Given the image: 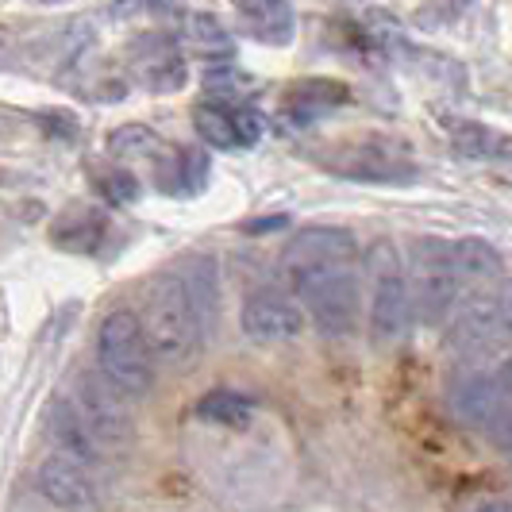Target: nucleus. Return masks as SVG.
Masks as SVG:
<instances>
[{
    "mask_svg": "<svg viewBox=\"0 0 512 512\" xmlns=\"http://www.w3.org/2000/svg\"><path fill=\"white\" fill-rule=\"evenodd\" d=\"M239 328L255 343H289V339L305 332V312L285 289L266 285V289H258L243 301Z\"/></svg>",
    "mask_w": 512,
    "mask_h": 512,
    "instance_id": "obj_12",
    "label": "nucleus"
},
{
    "mask_svg": "<svg viewBox=\"0 0 512 512\" xmlns=\"http://www.w3.org/2000/svg\"><path fill=\"white\" fill-rule=\"evenodd\" d=\"M239 24L243 31L266 43V47H289L297 39V16L285 0H251L239 4Z\"/></svg>",
    "mask_w": 512,
    "mask_h": 512,
    "instance_id": "obj_15",
    "label": "nucleus"
},
{
    "mask_svg": "<svg viewBox=\"0 0 512 512\" xmlns=\"http://www.w3.org/2000/svg\"><path fill=\"white\" fill-rule=\"evenodd\" d=\"M289 297L308 308L312 328L324 339H347L362 316V251L347 228L316 224L293 235L282 255Z\"/></svg>",
    "mask_w": 512,
    "mask_h": 512,
    "instance_id": "obj_1",
    "label": "nucleus"
},
{
    "mask_svg": "<svg viewBox=\"0 0 512 512\" xmlns=\"http://www.w3.org/2000/svg\"><path fill=\"white\" fill-rule=\"evenodd\" d=\"M366 270H370V305H366V324L374 343L393 347L401 343L412 328V305L409 289H405V270L401 258L389 243H374L366 255Z\"/></svg>",
    "mask_w": 512,
    "mask_h": 512,
    "instance_id": "obj_6",
    "label": "nucleus"
},
{
    "mask_svg": "<svg viewBox=\"0 0 512 512\" xmlns=\"http://www.w3.org/2000/svg\"><path fill=\"white\" fill-rule=\"evenodd\" d=\"M258 412V401L251 393H239V389H212L197 401V416L208 420V424H220V428H251Z\"/></svg>",
    "mask_w": 512,
    "mask_h": 512,
    "instance_id": "obj_21",
    "label": "nucleus"
},
{
    "mask_svg": "<svg viewBox=\"0 0 512 512\" xmlns=\"http://www.w3.org/2000/svg\"><path fill=\"white\" fill-rule=\"evenodd\" d=\"M509 339V305L505 293L470 289L459 293L451 312V347L466 359H486Z\"/></svg>",
    "mask_w": 512,
    "mask_h": 512,
    "instance_id": "obj_8",
    "label": "nucleus"
},
{
    "mask_svg": "<svg viewBox=\"0 0 512 512\" xmlns=\"http://www.w3.org/2000/svg\"><path fill=\"white\" fill-rule=\"evenodd\" d=\"M97 189L104 193L108 205H131V201H139V193H143L139 178H135L131 170H124V166H101V170H97Z\"/></svg>",
    "mask_w": 512,
    "mask_h": 512,
    "instance_id": "obj_24",
    "label": "nucleus"
},
{
    "mask_svg": "<svg viewBox=\"0 0 512 512\" xmlns=\"http://www.w3.org/2000/svg\"><path fill=\"white\" fill-rule=\"evenodd\" d=\"M193 128L212 151H251L262 139V116L239 101H201L193 108Z\"/></svg>",
    "mask_w": 512,
    "mask_h": 512,
    "instance_id": "obj_11",
    "label": "nucleus"
},
{
    "mask_svg": "<svg viewBox=\"0 0 512 512\" xmlns=\"http://www.w3.org/2000/svg\"><path fill=\"white\" fill-rule=\"evenodd\" d=\"M131 77L147 89V93H181L185 89V51L181 39L170 31H147L128 47Z\"/></svg>",
    "mask_w": 512,
    "mask_h": 512,
    "instance_id": "obj_10",
    "label": "nucleus"
},
{
    "mask_svg": "<svg viewBox=\"0 0 512 512\" xmlns=\"http://www.w3.org/2000/svg\"><path fill=\"white\" fill-rule=\"evenodd\" d=\"M451 405L470 428H478L497 451H509L512 443V370L501 362L493 370H466L451 385Z\"/></svg>",
    "mask_w": 512,
    "mask_h": 512,
    "instance_id": "obj_5",
    "label": "nucleus"
},
{
    "mask_svg": "<svg viewBox=\"0 0 512 512\" xmlns=\"http://www.w3.org/2000/svg\"><path fill=\"white\" fill-rule=\"evenodd\" d=\"M181 35H185V47L197 54H205L208 62H224V58H231V35L224 31V24H220L216 16H208V12H189V16H185V27H181ZM185 47H181V51H185Z\"/></svg>",
    "mask_w": 512,
    "mask_h": 512,
    "instance_id": "obj_22",
    "label": "nucleus"
},
{
    "mask_svg": "<svg viewBox=\"0 0 512 512\" xmlns=\"http://www.w3.org/2000/svg\"><path fill=\"white\" fill-rule=\"evenodd\" d=\"M328 174H339L347 181H366V185H412L420 166L409 158L405 147L393 139H359L332 147V154L320 158Z\"/></svg>",
    "mask_w": 512,
    "mask_h": 512,
    "instance_id": "obj_9",
    "label": "nucleus"
},
{
    "mask_svg": "<svg viewBox=\"0 0 512 512\" xmlns=\"http://www.w3.org/2000/svg\"><path fill=\"white\" fill-rule=\"evenodd\" d=\"M478 512H509V501L505 497H489V501L478 505Z\"/></svg>",
    "mask_w": 512,
    "mask_h": 512,
    "instance_id": "obj_26",
    "label": "nucleus"
},
{
    "mask_svg": "<svg viewBox=\"0 0 512 512\" xmlns=\"http://www.w3.org/2000/svg\"><path fill=\"white\" fill-rule=\"evenodd\" d=\"M108 151L116 158H151V154L158 158L166 151V143L158 139V131L143 128V124H124L108 135Z\"/></svg>",
    "mask_w": 512,
    "mask_h": 512,
    "instance_id": "obj_23",
    "label": "nucleus"
},
{
    "mask_svg": "<svg viewBox=\"0 0 512 512\" xmlns=\"http://www.w3.org/2000/svg\"><path fill=\"white\" fill-rule=\"evenodd\" d=\"M143 339L151 347V359L162 366H189V362L201 355V343L205 332L197 324V312L189 305L185 289H181L178 274H158L147 285V297H143V312H135Z\"/></svg>",
    "mask_w": 512,
    "mask_h": 512,
    "instance_id": "obj_2",
    "label": "nucleus"
},
{
    "mask_svg": "<svg viewBox=\"0 0 512 512\" xmlns=\"http://www.w3.org/2000/svg\"><path fill=\"white\" fill-rule=\"evenodd\" d=\"M74 412L97 451H128L135 436L128 397L116 393L101 374H81L74 385Z\"/></svg>",
    "mask_w": 512,
    "mask_h": 512,
    "instance_id": "obj_7",
    "label": "nucleus"
},
{
    "mask_svg": "<svg viewBox=\"0 0 512 512\" xmlns=\"http://www.w3.org/2000/svg\"><path fill=\"white\" fill-rule=\"evenodd\" d=\"M208 181V151L181 147V151L158 154V189L170 197H193Z\"/></svg>",
    "mask_w": 512,
    "mask_h": 512,
    "instance_id": "obj_17",
    "label": "nucleus"
},
{
    "mask_svg": "<svg viewBox=\"0 0 512 512\" xmlns=\"http://www.w3.org/2000/svg\"><path fill=\"white\" fill-rule=\"evenodd\" d=\"M405 289H409L412 316L428 328H443L455 312L459 301V278H455V262H451V239L439 235H424L416 239L409 251V274H405Z\"/></svg>",
    "mask_w": 512,
    "mask_h": 512,
    "instance_id": "obj_4",
    "label": "nucleus"
},
{
    "mask_svg": "<svg viewBox=\"0 0 512 512\" xmlns=\"http://www.w3.org/2000/svg\"><path fill=\"white\" fill-rule=\"evenodd\" d=\"M351 101V89L343 81H332V77H308V81H297L289 93H285V116L293 124H312L316 116L332 112L339 104Z\"/></svg>",
    "mask_w": 512,
    "mask_h": 512,
    "instance_id": "obj_16",
    "label": "nucleus"
},
{
    "mask_svg": "<svg viewBox=\"0 0 512 512\" xmlns=\"http://www.w3.org/2000/svg\"><path fill=\"white\" fill-rule=\"evenodd\" d=\"M493 147H505V139H497L482 124H459L455 128V151L466 154V158H493L497 154Z\"/></svg>",
    "mask_w": 512,
    "mask_h": 512,
    "instance_id": "obj_25",
    "label": "nucleus"
},
{
    "mask_svg": "<svg viewBox=\"0 0 512 512\" xmlns=\"http://www.w3.org/2000/svg\"><path fill=\"white\" fill-rule=\"evenodd\" d=\"M178 282L185 289V297H189V305L197 312V324H201V332H212L216 328V262L212 258H189V262H181L178 270Z\"/></svg>",
    "mask_w": 512,
    "mask_h": 512,
    "instance_id": "obj_18",
    "label": "nucleus"
},
{
    "mask_svg": "<svg viewBox=\"0 0 512 512\" xmlns=\"http://www.w3.org/2000/svg\"><path fill=\"white\" fill-rule=\"evenodd\" d=\"M451 262H455L459 289L462 285H470V289H493V285L505 278V258L482 235H462V239H455L451 243Z\"/></svg>",
    "mask_w": 512,
    "mask_h": 512,
    "instance_id": "obj_14",
    "label": "nucleus"
},
{
    "mask_svg": "<svg viewBox=\"0 0 512 512\" xmlns=\"http://www.w3.org/2000/svg\"><path fill=\"white\" fill-rule=\"evenodd\" d=\"M39 489L58 512H104V497L93 474L62 455H51L39 466Z\"/></svg>",
    "mask_w": 512,
    "mask_h": 512,
    "instance_id": "obj_13",
    "label": "nucleus"
},
{
    "mask_svg": "<svg viewBox=\"0 0 512 512\" xmlns=\"http://www.w3.org/2000/svg\"><path fill=\"white\" fill-rule=\"evenodd\" d=\"M47 420H51V439L58 443V455L62 459L77 462V466H85V462L97 459V447H93V439L85 436V428H81V420H77L74 405L66 401V397H58L47 412Z\"/></svg>",
    "mask_w": 512,
    "mask_h": 512,
    "instance_id": "obj_20",
    "label": "nucleus"
},
{
    "mask_svg": "<svg viewBox=\"0 0 512 512\" xmlns=\"http://www.w3.org/2000/svg\"><path fill=\"white\" fill-rule=\"evenodd\" d=\"M97 366L101 378L124 397H143L154 385V359L135 320V308H112L97 328Z\"/></svg>",
    "mask_w": 512,
    "mask_h": 512,
    "instance_id": "obj_3",
    "label": "nucleus"
},
{
    "mask_svg": "<svg viewBox=\"0 0 512 512\" xmlns=\"http://www.w3.org/2000/svg\"><path fill=\"white\" fill-rule=\"evenodd\" d=\"M104 231H108L104 212H97V208H66V212L54 220L51 239H54V247H62V251L89 255V251H97Z\"/></svg>",
    "mask_w": 512,
    "mask_h": 512,
    "instance_id": "obj_19",
    "label": "nucleus"
}]
</instances>
